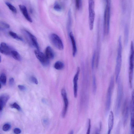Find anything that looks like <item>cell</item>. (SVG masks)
Here are the masks:
<instances>
[{
	"mask_svg": "<svg viewBox=\"0 0 134 134\" xmlns=\"http://www.w3.org/2000/svg\"><path fill=\"white\" fill-rule=\"evenodd\" d=\"M106 1V4L104 15L103 32L104 34L108 35L110 29L111 0Z\"/></svg>",
	"mask_w": 134,
	"mask_h": 134,
	"instance_id": "obj_1",
	"label": "cell"
},
{
	"mask_svg": "<svg viewBox=\"0 0 134 134\" xmlns=\"http://www.w3.org/2000/svg\"><path fill=\"white\" fill-rule=\"evenodd\" d=\"M121 37L120 36L118 40L117 53L115 69L116 81L118 82L121 67L122 63V46Z\"/></svg>",
	"mask_w": 134,
	"mask_h": 134,
	"instance_id": "obj_2",
	"label": "cell"
},
{
	"mask_svg": "<svg viewBox=\"0 0 134 134\" xmlns=\"http://www.w3.org/2000/svg\"><path fill=\"white\" fill-rule=\"evenodd\" d=\"M134 49L132 41L131 42L130 54L129 57V79L130 86L131 88L132 87V80L134 69Z\"/></svg>",
	"mask_w": 134,
	"mask_h": 134,
	"instance_id": "obj_3",
	"label": "cell"
},
{
	"mask_svg": "<svg viewBox=\"0 0 134 134\" xmlns=\"http://www.w3.org/2000/svg\"><path fill=\"white\" fill-rule=\"evenodd\" d=\"M118 82L117 96L115 110V115L117 116H118L119 114L122 95V82L120 79H119Z\"/></svg>",
	"mask_w": 134,
	"mask_h": 134,
	"instance_id": "obj_4",
	"label": "cell"
},
{
	"mask_svg": "<svg viewBox=\"0 0 134 134\" xmlns=\"http://www.w3.org/2000/svg\"><path fill=\"white\" fill-rule=\"evenodd\" d=\"M88 22L89 29L91 30L93 29L95 19L94 0H88Z\"/></svg>",
	"mask_w": 134,
	"mask_h": 134,
	"instance_id": "obj_5",
	"label": "cell"
},
{
	"mask_svg": "<svg viewBox=\"0 0 134 134\" xmlns=\"http://www.w3.org/2000/svg\"><path fill=\"white\" fill-rule=\"evenodd\" d=\"M114 85L113 77L111 78L109 85L107 90L106 103L105 111L107 114L110 110L111 102V98L113 90Z\"/></svg>",
	"mask_w": 134,
	"mask_h": 134,
	"instance_id": "obj_6",
	"label": "cell"
},
{
	"mask_svg": "<svg viewBox=\"0 0 134 134\" xmlns=\"http://www.w3.org/2000/svg\"><path fill=\"white\" fill-rule=\"evenodd\" d=\"M49 39L52 44L57 49L60 50L63 49V42L58 35L54 33L52 34L49 36Z\"/></svg>",
	"mask_w": 134,
	"mask_h": 134,
	"instance_id": "obj_7",
	"label": "cell"
},
{
	"mask_svg": "<svg viewBox=\"0 0 134 134\" xmlns=\"http://www.w3.org/2000/svg\"><path fill=\"white\" fill-rule=\"evenodd\" d=\"M35 55L42 65L45 67L48 66L49 64V59L45 54L38 50L34 51Z\"/></svg>",
	"mask_w": 134,
	"mask_h": 134,
	"instance_id": "obj_8",
	"label": "cell"
},
{
	"mask_svg": "<svg viewBox=\"0 0 134 134\" xmlns=\"http://www.w3.org/2000/svg\"><path fill=\"white\" fill-rule=\"evenodd\" d=\"M129 104L128 100L126 99L125 100L122 109V117L123 125L125 126L127 122L129 114Z\"/></svg>",
	"mask_w": 134,
	"mask_h": 134,
	"instance_id": "obj_9",
	"label": "cell"
},
{
	"mask_svg": "<svg viewBox=\"0 0 134 134\" xmlns=\"http://www.w3.org/2000/svg\"><path fill=\"white\" fill-rule=\"evenodd\" d=\"M26 34L27 39L30 44L34 46L37 50H39V46L36 38L34 35L26 30H23Z\"/></svg>",
	"mask_w": 134,
	"mask_h": 134,
	"instance_id": "obj_10",
	"label": "cell"
},
{
	"mask_svg": "<svg viewBox=\"0 0 134 134\" xmlns=\"http://www.w3.org/2000/svg\"><path fill=\"white\" fill-rule=\"evenodd\" d=\"M61 93L64 103V106L62 111V115L63 118H64L68 110L69 103L66 92L64 88H63L62 89Z\"/></svg>",
	"mask_w": 134,
	"mask_h": 134,
	"instance_id": "obj_11",
	"label": "cell"
},
{
	"mask_svg": "<svg viewBox=\"0 0 134 134\" xmlns=\"http://www.w3.org/2000/svg\"><path fill=\"white\" fill-rule=\"evenodd\" d=\"M13 50L5 42H2L1 43L0 52L1 53L5 55H11V53Z\"/></svg>",
	"mask_w": 134,
	"mask_h": 134,
	"instance_id": "obj_12",
	"label": "cell"
},
{
	"mask_svg": "<svg viewBox=\"0 0 134 134\" xmlns=\"http://www.w3.org/2000/svg\"><path fill=\"white\" fill-rule=\"evenodd\" d=\"M80 72V68L78 67L77 68V71L74 76L73 79L74 93V97L75 98H76L77 96V82Z\"/></svg>",
	"mask_w": 134,
	"mask_h": 134,
	"instance_id": "obj_13",
	"label": "cell"
},
{
	"mask_svg": "<svg viewBox=\"0 0 134 134\" xmlns=\"http://www.w3.org/2000/svg\"><path fill=\"white\" fill-rule=\"evenodd\" d=\"M114 116L113 112L110 111L109 113L108 121V129L107 133L110 134L114 124Z\"/></svg>",
	"mask_w": 134,
	"mask_h": 134,
	"instance_id": "obj_14",
	"label": "cell"
},
{
	"mask_svg": "<svg viewBox=\"0 0 134 134\" xmlns=\"http://www.w3.org/2000/svg\"><path fill=\"white\" fill-rule=\"evenodd\" d=\"M20 9L26 19L30 23H32V19L29 15L26 7L23 5H19Z\"/></svg>",
	"mask_w": 134,
	"mask_h": 134,
	"instance_id": "obj_15",
	"label": "cell"
},
{
	"mask_svg": "<svg viewBox=\"0 0 134 134\" xmlns=\"http://www.w3.org/2000/svg\"><path fill=\"white\" fill-rule=\"evenodd\" d=\"M9 96L7 94H2L0 97V111L1 112L4 107L9 98Z\"/></svg>",
	"mask_w": 134,
	"mask_h": 134,
	"instance_id": "obj_16",
	"label": "cell"
},
{
	"mask_svg": "<svg viewBox=\"0 0 134 134\" xmlns=\"http://www.w3.org/2000/svg\"><path fill=\"white\" fill-rule=\"evenodd\" d=\"M69 36L72 45V55L74 57L76 55L77 49L75 41L72 31L69 32Z\"/></svg>",
	"mask_w": 134,
	"mask_h": 134,
	"instance_id": "obj_17",
	"label": "cell"
},
{
	"mask_svg": "<svg viewBox=\"0 0 134 134\" xmlns=\"http://www.w3.org/2000/svg\"><path fill=\"white\" fill-rule=\"evenodd\" d=\"M45 55L49 59H52L54 57V54L51 47L48 46L46 48L45 51Z\"/></svg>",
	"mask_w": 134,
	"mask_h": 134,
	"instance_id": "obj_18",
	"label": "cell"
},
{
	"mask_svg": "<svg viewBox=\"0 0 134 134\" xmlns=\"http://www.w3.org/2000/svg\"><path fill=\"white\" fill-rule=\"evenodd\" d=\"M11 55L13 58L15 60L20 61L21 60V57L19 53L16 51L13 50L11 52Z\"/></svg>",
	"mask_w": 134,
	"mask_h": 134,
	"instance_id": "obj_19",
	"label": "cell"
},
{
	"mask_svg": "<svg viewBox=\"0 0 134 134\" xmlns=\"http://www.w3.org/2000/svg\"><path fill=\"white\" fill-rule=\"evenodd\" d=\"M71 13L70 9L68 11V19L67 23V27L68 30H70L72 25Z\"/></svg>",
	"mask_w": 134,
	"mask_h": 134,
	"instance_id": "obj_20",
	"label": "cell"
},
{
	"mask_svg": "<svg viewBox=\"0 0 134 134\" xmlns=\"http://www.w3.org/2000/svg\"><path fill=\"white\" fill-rule=\"evenodd\" d=\"M54 68L57 70H61L64 67V64L62 62L59 61L56 62L54 64Z\"/></svg>",
	"mask_w": 134,
	"mask_h": 134,
	"instance_id": "obj_21",
	"label": "cell"
},
{
	"mask_svg": "<svg viewBox=\"0 0 134 134\" xmlns=\"http://www.w3.org/2000/svg\"><path fill=\"white\" fill-rule=\"evenodd\" d=\"M9 34L14 39L18 40L23 41V40L22 38L19 36L16 33L10 31L9 32Z\"/></svg>",
	"mask_w": 134,
	"mask_h": 134,
	"instance_id": "obj_22",
	"label": "cell"
},
{
	"mask_svg": "<svg viewBox=\"0 0 134 134\" xmlns=\"http://www.w3.org/2000/svg\"><path fill=\"white\" fill-rule=\"evenodd\" d=\"M7 78L5 74L3 73H2L0 76V82L1 84L5 85L6 84Z\"/></svg>",
	"mask_w": 134,
	"mask_h": 134,
	"instance_id": "obj_23",
	"label": "cell"
},
{
	"mask_svg": "<svg viewBox=\"0 0 134 134\" xmlns=\"http://www.w3.org/2000/svg\"><path fill=\"white\" fill-rule=\"evenodd\" d=\"M5 3L11 11L14 13H16V9L13 5L8 2H6Z\"/></svg>",
	"mask_w": 134,
	"mask_h": 134,
	"instance_id": "obj_24",
	"label": "cell"
},
{
	"mask_svg": "<svg viewBox=\"0 0 134 134\" xmlns=\"http://www.w3.org/2000/svg\"><path fill=\"white\" fill-rule=\"evenodd\" d=\"M0 27L1 29L2 30L8 29L9 28L10 26L8 24L3 21L0 22Z\"/></svg>",
	"mask_w": 134,
	"mask_h": 134,
	"instance_id": "obj_25",
	"label": "cell"
},
{
	"mask_svg": "<svg viewBox=\"0 0 134 134\" xmlns=\"http://www.w3.org/2000/svg\"><path fill=\"white\" fill-rule=\"evenodd\" d=\"M75 2L76 8L78 10L80 9L82 6V0H75Z\"/></svg>",
	"mask_w": 134,
	"mask_h": 134,
	"instance_id": "obj_26",
	"label": "cell"
},
{
	"mask_svg": "<svg viewBox=\"0 0 134 134\" xmlns=\"http://www.w3.org/2000/svg\"><path fill=\"white\" fill-rule=\"evenodd\" d=\"M97 86L95 77L94 76H93V93L95 94L96 91Z\"/></svg>",
	"mask_w": 134,
	"mask_h": 134,
	"instance_id": "obj_27",
	"label": "cell"
},
{
	"mask_svg": "<svg viewBox=\"0 0 134 134\" xmlns=\"http://www.w3.org/2000/svg\"><path fill=\"white\" fill-rule=\"evenodd\" d=\"M10 107L12 108L16 109L19 111H20L21 110V108L20 106L16 102L11 104Z\"/></svg>",
	"mask_w": 134,
	"mask_h": 134,
	"instance_id": "obj_28",
	"label": "cell"
},
{
	"mask_svg": "<svg viewBox=\"0 0 134 134\" xmlns=\"http://www.w3.org/2000/svg\"><path fill=\"white\" fill-rule=\"evenodd\" d=\"M54 9L57 11H60L62 10V7L57 2H56L54 4Z\"/></svg>",
	"mask_w": 134,
	"mask_h": 134,
	"instance_id": "obj_29",
	"label": "cell"
},
{
	"mask_svg": "<svg viewBox=\"0 0 134 134\" xmlns=\"http://www.w3.org/2000/svg\"><path fill=\"white\" fill-rule=\"evenodd\" d=\"M11 128V125L7 123L3 125L2 129L4 131H7L9 130Z\"/></svg>",
	"mask_w": 134,
	"mask_h": 134,
	"instance_id": "obj_30",
	"label": "cell"
},
{
	"mask_svg": "<svg viewBox=\"0 0 134 134\" xmlns=\"http://www.w3.org/2000/svg\"><path fill=\"white\" fill-rule=\"evenodd\" d=\"M31 81L35 84L37 85L38 83V82L37 78L35 76H31L30 78Z\"/></svg>",
	"mask_w": 134,
	"mask_h": 134,
	"instance_id": "obj_31",
	"label": "cell"
},
{
	"mask_svg": "<svg viewBox=\"0 0 134 134\" xmlns=\"http://www.w3.org/2000/svg\"><path fill=\"white\" fill-rule=\"evenodd\" d=\"M91 128V121L90 119L88 120V126L87 130V134H89L90 133V129Z\"/></svg>",
	"mask_w": 134,
	"mask_h": 134,
	"instance_id": "obj_32",
	"label": "cell"
},
{
	"mask_svg": "<svg viewBox=\"0 0 134 134\" xmlns=\"http://www.w3.org/2000/svg\"><path fill=\"white\" fill-rule=\"evenodd\" d=\"M14 79L13 77L10 78L9 80V84L10 86H12L14 83Z\"/></svg>",
	"mask_w": 134,
	"mask_h": 134,
	"instance_id": "obj_33",
	"label": "cell"
},
{
	"mask_svg": "<svg viewBox=\"0 0 134 134\" xmlns=\"http://www.w3.org/2000/svg\"><path fill=\"white\" fill-rule=\"evenodd\" d=\"M18 87L20 90L22 91H24L26 89L25 87L23 85H18Z\"/></svg>",
	"mask_w": 134,
	"mask_h": 134,
	"instance_id": "obj_34",
	"label": "cell"
},
{
	"mask_svg": "<svg viewBox=\"0 0 134 134\" xmlns=\"http://www.w3.org/2000/svg\"><path fill=\"white\" fill-rule=\"evenodd\" d=\"M95 54L94 53L93 55V57L92 58V69L93 68L94 65V60L95 58Z\"/></svg>",
	"mask_w": 134,
	"mask_h": 134,
	"instance_id": "obj_35",
	"label": "cell"
},
{
	"mask_svg": "<svg viewBox=\"0 0 134 134\" xmlns=\"http://www.w3.org/2000/svg\"><path fill=\"white\" fill-rule=\"evenodd\" d=\"M14 132L16 134L20 133L21 132V130L19 128H15L13 130Z\"/></svg>",
	"mask_w": 134,
	"mask_h": 134,
	"instance_id": "obj_36",
	"label": "cell"
},
{
	"mask_svg": "<svg viewBox=\"0 0 134 134\" xmlns=\"http://www.w3.org/2000/svg\"><path fill=\"white\" fill-rule=\"evenodd\" d=\"M74 133V131L73 130H72L70 131V133H69V134H72Z\"/></svg>",
	"mask_w": 134,
	"mask_h": 134,
	"instance_id": "obj_37",
	"label": "cell"
}]
</instances>
